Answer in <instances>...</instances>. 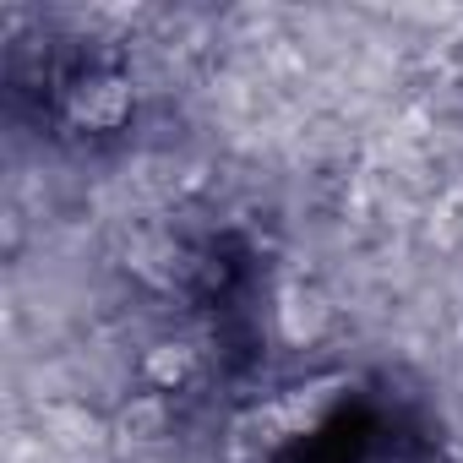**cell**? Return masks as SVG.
Listing matches in <instances>:
<instances>
[{
	"instance_id": "cell-1",
	"label": "cell",
	"mask_w": 463,
	"mask_h": 463,
	"mask_svg": "<svg viewBox=\"0 0 463 463\" xmlns=\"http://www.w3.org/2000/svg\"><path fill=\"white\" fill-rule=\"evenodd\" d=\"M126 82H88L77 99H71V115L77 120H88V126H120V115H126Z\"/></svg>"
},
{
	"instance_id": "cell-2",
	"label": "cell",
	"mask_w": 463,
	"mask_h": 463,
	"mask_svg": "<svg viewBox=\"0 0 463 463\" xmlns=\"http://www.w3.org/2000/svg\"><path fill=\"white\" fill-rule=\"evenodd\" d=\"M185 365H191V354H185V349H164V354H153V360H147V371H153L158 382H180V376H185Z\"/></svg>"
}]
</instances>
